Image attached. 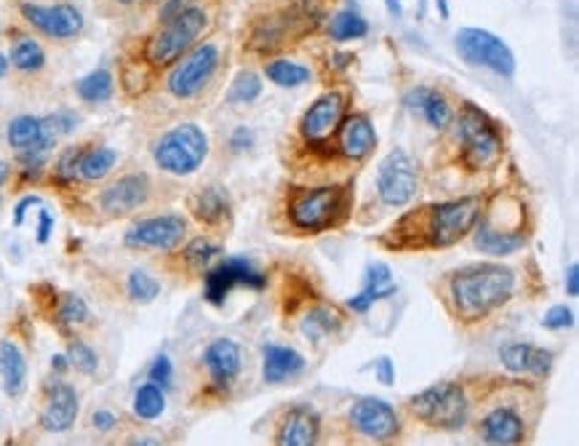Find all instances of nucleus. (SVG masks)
<instances>
[{"label":"nucleus","mask_w":579,"mask_h":446,"mask_svg":"<svg viewBox=\"0 0 579 446\" xmlns=\"http://www.w3.org/2000/svg\"><path fill=\"white\" fill-rule=\"evenodd\" d=\"M486 201L480 195H464L446 203H427L424 209H416L406 214L401 222L414 225L411 227H395L393 230V251L406 249H448L459 243L478 222Z\"/></svg>","instance_id":"nucleus-1"},{"label":"nucleus","mask_w":579,"mask_h":446,"mask_svg":"<svg viewBox=\"0 0 579 446\" xmlns=\"http://www.w3.org/2000/svg\"><path fill=\"white\" fill-rule=\"evenodd\" d=\"M515 294V270L504 265H472L454 270L446 278L451 313L464 321H480L504 307Z\"/></svg>","instance_id":"nucleus-2"},{"label":"nucleus","mask_w":579,"mask_h":446,"mask_svg":"<svg viewBox=\"0 0 579 446\" xmlns=\"http://www.w3.org/2000/svg\"><path fill=\"white\" fill-rule=\"evenodd\" d=\"M408 411L427 427L459 430L470 419V398L459 382H438L408 398Z\"/></svg>","instance_id":"nucleus-3"},{"label":"nucleus","mask_w":579,"mask_h":446,"mask_svg":"<svg viewBox=\"0 0 579 446\" xmlns=\"http://www.w3.org/2000/svg\"><path fill=\"white\" fill-rule=\"evenodd\" d=\"M347 214V187H297L289 198V219L297 230L321 233L339 225Z\"/></svg>","instance_id":"nucleus-4"},{"label":"nucleus","mask_w":579,"mask_h":446,"mask_svg":"<svg viewBox=\"0 0 579 446\" xmlns=\"http://www.w3.org/2000/svg\"><path fill=\"white\" fill-rule=\"evenodd\" d=\"M153 155H155L158 169L174 177H190L203 166L209 155V139L201 126L179 123L155 142Z\"/></svg>","instance_id":"nucleus-5"},{"label":"nucleus","mask_w":579,"mask_h":446,"mask_svg":"<svg viewBox=\"0 0 579 446\" xmlns=\"http://www.w3.org/2000/svg\"><path fill=\"white\" fill-rule=\"evenodd\" d=\"M206 25H209L206 9L190 6V9L182 12L177 20L161 25V30L147 41V49H145L147 62L155 65V68H163V65L177 62L179 57H185V54L195 46V41L203 36Z\"/></svg>","instance_id":"nucleus-6"},{"label":"nucleus","mask_w":579,"mask_h":446,"mask_svg":"<svg viewBox=\"0 0 579 446\" xmlns=\"http://www.w3.org/2000/svg\"><path fill=\"white\" fill-rule=\"evenodd\" d=\"M456 137L462 139V161L472 169L491 166L502 153V134L491 118L475 105H464L456 118Z\"/></svg>","instance_id":"nucleus-7"},{"label":"nucleus","mask_w":579,"mask_h":446,"mask_svg":"<svg viewBox=\"0 0 579 446\" xmlns=\"http://www.w3.org/2000/svg\"><path fill=\"white\" fill-rule=\"evenodd\" d=\"M219 46L217 44H203L193 52H187L185 57L177 60L174 70L166 78L169 92L177 100H193L198 97L214 78L217 68H219Z\"/></svg>","instance_id":"nucleus-8"},{"label":"nucleus","mask_w":579,"mask_h":446,"mask_svg":"<svg viewBox=\"0 0 579 446\" xmlns=\"http://www.w3.org/2000/svg\"><path fill=\"white\" fill-rule=\"evenodd\" d=\"M454 46L459 52V57L467 65H478V68H488L491 73L502 76V78H512L515 76V57L507 49V44H502L494 33L480 30V28H462L454 38Z\"/></svg>","instance_id":"nucleus-9"},{"label":"nucleus","mask_w":579,"mask_h":446,"mask_svg":"<svg viewBox=\"0 0 579 446\" xmlns=\"http://www.w3.org/2000/svg\"><path fill=\"white\" fill-rule=\"evenodd\" d=\"M419 193V169L414 163V158L395 147L387 153V158L379 163L377 171V195L385 206H406L414 201V195Z\"/></svg>","instance_id":"nucleus-10"},{"label":"nucleus","mask_w":579,"mask_h":446,"mask_svg":"<svg viewBox=\"0 0 579 446\" xmlns=\"http://www.w3.org/2000/svg\"><path fill=\"white\" fill-rule=\"evenodd\" d=\"M267 278L246 259H225L219 262L217 267H209L206 270V286H203V297L211 302V305H225L227 294L235 289V286H246V289H265Z\"/></svg>","instance_id":"nucleus-11"},{"label":"nucleus","mask_w":579,"mask_h":446,"mask_svg":"<svg viewBox=\"0 0 579 446\" xmlns=\"http://www.w3.org/2000/svg\"><path fill=\"white\" fill-rule=\"evenodd\" d=\"M25 22H30L41 36L52 41H70L83 33V14L75 6L67 4H54V6H41V4H22L20 6Z\"/></svg>","instance_id":"nucleus-12"},{"label":"nucleus","mask_w":579,"mask_h":446,"mask_svg":"<svg viewBox=\"0 0 579 446\" xmlns=\"http://www.w3.org/2000/svg\"><path fill=\"white\" fill-rule=\"evenodd\" d=\"M187 233V222L177 214H161L150 219H139L129 233L123 235L129 249H177Z\"/></svg>","instance_id":"nucleus-13"},{"label":"nucleus","mask_w":579,"mask_h":446,"mask_svg":"<svg viewBox=\"0 0 579 446\" xmlns=\"http://www.w3.org/2000/svg\"><path fill=\"white\" fill-rule=\"evenodd\" d=\"M350 425L374 441H390L401 435V417L398 411L382 398H361L350 406Z\"/></svg>","instance_id":"nucleus-14"},{"label":"nucleus","mask_w":579,"mask_h":446,"mask_svg":"<svg viewBox=\"0 0 579 446\" xmlns=\"http://www.w3.org/2000/svg\"><path fill=\"white\" fill-rule=\"evenodd\" d=\"M345 94L342 92H326L321 94L302 115L299 121V134L307 142H323L331 131H337V126L345 118Z\"/></svg>","instance_id":"nucleus-15"},{"label":"nucleus","mask_w":579,"mask_h":446,"mask_svg":"<svg viewBox=\"0 0 579 446\" xmlns=\"http://www.w3.org/2000/svg\"><path fill=\"white\" fill-rule=\"evenodd\" d=\"M150 201V179L145 174H126L99 195V206L107 217H126Z\"/></svg>","instance_id":"nucleus-16"},{"label":"nucleus","mask_w":579,"mask_h":446,"mask_svg":"<svg viewBox=\"0 0 579 446\" xmlns=\"http://www.w3.org/2000/svg\"><path fill=\"white\" fill-rule=\"evenodd\" d=\"M57 129L46 118L20 115L9 123V145L20 153H49L57 145Z\"/></svg>","instance_id":"nucleus-17"},{"label":"nucleus","mask_w":579,"mask_h":446,"mask_svg":"<svg viewBox=\"0 0 579 446\" xmlns=\"http://www.w3.org/2000/svg\"><path fill=\"white\" fill-rule=\"evenodd\" d=\"M478 435L483 443H491V446H515L526 441V422L515 409L496 406L480 419Z\"/></svg>","instance_id":"nucleus-18"},{"label":"nucleus","mask_w":579,"mask_h":446,"mask_svg":"<svg viewBox=\"0 0 579 446\" xmlns=\"http://www.w3.org/2000/svg\"><path fill=\"white\" fill-rule=\"evenodd\" d=\"M203 363L214 379L217 387H230L243 366V350L235 339H214L206 350H203Z\"/></svg>","instance_id":"nucleus-19"},{"label":"nucleus","mask_w":579,"mask_h":446,"mask_svg":"<svg viewBox=\"0 0 579 446\" xmlns=\"http://www.w3.org/2000/svg\"><path fill=\"white\" fill-rule=\"evenodd\" d=\"M78 409H81V401H78L75 387L67 382H54L49 387V403L41 414L44 430H49V433L70 430L78 419Z\"/></svg>","instance_id":"nucleus-20"},{"label":"nucleus","mask_w":579,"mask_h":446,"mask_svg":"<svg viewBox=\"0 0 579 446\" xmlns=\"http://www.w3.org/2000/svg\"><path fill=\"white\" fill-rule=\"evenodd\" d=\"M499 361L510 374H528L534 379H544L552 369V353L526 342L504 345L499 350Z\"/></svg>","instance_id":"nucleus-21"},{"label":"nucleus","mask_w":579,"mask_h":446,"mask_svg":"<svg viewBox=\"0 0 579 446\" xmlns=\"http://www.w3.org/2000/svg\"><path fill=\"white\" fill-rule=\"evenodd\" d=\"M321 435V417L310 406H294L281 419L275 443L281 446H313Z\"/></svg>","instance_id":"nucleus-22"},{"label":"nucleus","mask_w":579,"mask_h":446,"mask_svg":"<svg viewBox=\"0 0 579 446\" xmlns=\"http://www.w3.org/2000/svg\"><path fill=\"white\" fill-rule=\"evenodd\" d=\"M337 129H339V150L350 161H363L377 147V131L366 115H347Z\"/></svg>","instance_id":"nucleus-23"},{"label":"nucleus","mask_w":579,"mask_h":446,"mask_svg":"<svg viewBox=\"0 0 579 446\" xmlns=\"http://www.w3.org/2000/svg\"><path fill=\"white\" fill-rule=\"evenodd\" d=\"M305 371V358L283 345H267L262 355V377L267 385H281Z\"/></svg>","instance_id":"nucleus-24"},{"label":"nucleus","mask_w":579,"mask_h":446,"mask_svg":"<svg viewBox=\"0 0 579 446\" xmlns=\"http://www.w3.org/2000/svg\"><path fill=\"white\" fill-rule=\"evenodd\" d=\"M193 214L203 222V225H222L230 214V198L222 187H203L195 198H193Z\"/></svg>","instance_id":"nucleus-25"},{"label":"nucleus","mask_w":579,"mask_h":446,"mask_svg":"<svg viewBox=\"0 0 579 446\" xmlns=\"http://www.w3.org/2000/svg\"><path fill=\"white\" fill-rule=\"evenodd\" d=\"M0 369H4V385L12 398H17L28 385V361L14 342L0 345Z\"/></svg>","instance_id":"nucleus-26"},{"label":"nucleus","mask_w":579,"mask_h":446,"mask_svg":"<svg viewBox=\"0 0 579 446\" xmlns=\"http://www.w3.org/2000/svg\"><path fill=\"white\" fill-rule=\"evenodd\" d=\"M118 163V153L110 150V147H94V150H86L81 155V163H78V177L86 179V182H97V179H105Z\"/></svg>","instance_id":"nucleus-27"},{"label":"nucleus","mask_w":579,"mask_h":446,"mask_svg":"<svg viewBox=\"0 0 579 446\" xmlns=\"http://www.w3.org/2000/svg\"><path fill=\"white\" fill-rule=\"evenodd\" d=\"M9 57H12V65H14L17 70H22V73H38V70H44V65H46V52H44V46H41L36 38H30V36H20V38L14 41Z\"/></svg>","instance_id":"nucleus-28"},{"label":"nucleus","mask_w":579,"mask_h":446,"mask_svg":"<svg viewBox=\"0 0 579 446\" xmlns=\"http://www.w3.org/2000/svg\"><path fill=\"white\" fill-rule=\"evenodd\" d=\"M113 89H115V81H113V73L110 70H94L89 76H83L78 84H75V92L81 100L91 102V105H99V102H107L113 97Z\"/></svg>","instance_id":"nucleus-29"},{"label":"nucleus","mask_w":579,"mask_h":446,"mask_svg":"<svg viewBox=\"0 0 579 446\" xmlns=\"http://www.w3.org/2000/svg\"><path fill=\"white\" fill-rule=\"evenodd\" d=\"M265 76H267V81H273L275 86H283V89H297V86H305L310 81V70L305 65L291 62V60H275V62L265 65Z\"/></svg>","instance_id":"nucleus-30"},{"label":"nucleus","mask_w":579,"mask_h":446,"mask_svg":"<svg viewBox=\"0 0 579 446\" xmlns=\"http://www.w3.org/2000/svg\"><path fill=\"white\" fill-rule=\"evenodd\" d=\"M329 36L334 41H339V44L358 41V38L369 36V22L361 14H355V12H339L329 22Z\"/></svg>","instance_id":"nucleus-31"},{"label":"nucleus","mask_w":579,"mask_h":446,"mask_svg":"<svg viewBox=\"0 0 579 446\" xmlns=\"http://www.w3.org/2000/svg\"><path fill=\"white\" fill-rule=\"evenodd\" d=\"M134 411L137 417L142 419H155L166 411V395H163V387L155 385V382H147L137 390L134 395Z\"/></svg>","instance_id":"nucleus-32"},{"label":"nucleus","mask_w":579,"mask_h":446,"mask_svg":"<svg viewBox=\"0 0 579 446\" xmlns=\"http://www.w3.org/2000/svg\"><path fill=\"white\" fill-rule=\"evenodd\" d=\"M126 289H129V297L139 305H150L153 299H158L161 294V283L158 278H153L147 270L137 267L129 273V281H126Z\"/></svg>","instance_id":"nucleus-33"},{"label":"nucleus","mask_w":579,"mask_h":446,"mask_svg":"<svg viewBox=\"0 0 579 446\" xmlns=\"http://www.w3.org/2000/svg\"><path fill=\"white\" fill-rule=\"evenodd\" d=\"M219 254H222V246H219V243H214V241H209V238H195V241H190L187 249H185V262H187V267H193V270H209L211 262H214Z\"/></svg>","instance_id":"nucleus-34"},{"label":"nucleus","mask_w":579,"mask_h":446,"mask_svg":"<svg viewBox=\"0 0 579 446\" xmlns=\"http://www.w3.org/2000/svg\"><path fill=\"white\" fill-rule=\"evenodd\" d=\"M419 110L424 113L427 123H430L432 129H438V131H443V129L451 123V108H448V102H446V97H443L440 92H432V89H427V94H424V102H422V108H419Z\"/></svg>","instance_id":"nucleus-35"},{"label":"nucleus","mask_w":579,"mask_h":446,"mask_svg":"<svg viewBox=\"0 0 579 446\" xmlns=\"http://www.w3.org/2000/svg\"><path fill=\"white\" fill-rule=\"evenodd\" d=\"M342 326V321H339V315L334 313V310H310L307 313V318H305V334L313 339V342H318L321 337H329V334H334L337 329Z\"/></svg>","instance_id":"nucleus-36"},{"label":"nucleus","mask_w":579,"mask_h":446,"mask_svg":"<svg viewBox=\"0 0 579 446\" xmlns=\"http://www.w3.org/2000/svg\"><path fill=\"white\" fill-rule=\"evenodd\" d=\"M262 94V78L257 73H238L227 92V102L241 105V102H254Z\"/></svg>","instance_id":"nucleus-37"},{"label":"nucleus","mask_w":579,"mask_h":446,"mask_svg":"<svg viewBox=\"0 0 579 446\" xmlns=\"http://www.w3.org/2000/svg\"><path fill=\"white\" fill-rule=\"evenodd\" d=\"M67 361H70V366H75V369L83 371V374H94L97 366H99L97 353H94L86 342H70V347H67Z\"/></svg>","instance_id":"nucleus-38"},{"label":"nucleus","mask_w":579,"mask_h":446,"mask_svg":"<svg viewBox=\"0 0 579 446\" xmlns=\"http://www.w3.org/2000/svg\"><path fill=\"white\" fill-rule=\"evenodd\" d=\"M59 318L65 323H83L89 318V305L78 297V294H67L62 299V307H59Z\"/></svg>","instance_id":"nucleus-39"},{"label":"nucleus","mask_w":579,"mask_h":446,"mask_svg":"<svg viewBox=\"0 0 579 446\" xmlns=\"http://www.w3.org/2000/svg\"><path fill=\"white\" fill-rule=\"evenodd\" d=\"M81 155H83L81 147H70V150L62 153V158H59V163H57V179H59V182H73V179L78 177Z\"/></svg>","instance_id":"nucleus-40"},{"label":"nucleus","mask_w":579,"mask_h":446,"mask_svg":"<svg viewBox=\"0 0 579 446\" xmlns=\"http://www.w3.org/2000/svg\"><path fill=\"white\" fill-rule=\"evenodd\" d=\"M542 326L544 329H568V326H574V313H571V307H566V305H555V307H550L547 313H544V318H542Z\"/></svg>","instance_id":"nucleus-41"},{"label":"nucleus","mask_w":579,"mask_h":446,"mask_svg":"<svg viewBox=\"0 0 579 446\" xmlns=\"http://www.w3.org/2000/svg\"><path fill=\"white\" fill-rule=\"evenodd\" d=\"M171 377H174L171 361H169L166 353H161V355L153 361V366H150V382H155V385H161V387H169V385H171Z\"/></svg>","instance_id":"nucleus-42"},{"label":"nucleus","mask_w":579,"mask_h":446,"mask_svg":"<svg viewBox=\"0 0 579 446\" xmlns=\"http://www.w3.org/2000/svg\"><path fill=\"white\" fill-rule=\"evenodd\" d=\"M190 6H195L193 0H166V4L161 6V14H158V22L161 25H166V22H171V20H177L182 12H187Z\"/></svg>","instance_id":"nucleus-43"},{"label":"nucleus","mask_w":579,"mask_h":446,"mask_svg":"<svg viewBox=\"0 0 579 446\" xmlns=\"http://www.w3.org/2000/svg\"><path fill=\"white\" fill-rule=\"evenodd\" d=\"M385 283H390V267L387 265H371L369 273H366V286L379 289Z\"/></svg>","instance_id":"nucleus-44"},{"label":"nucleus","mask_w":579,"mask_h":446,"mask_svg":"<svg viewBox=\"0 0 579 446\" xmlns=\"http://www.w3.org/2000/svg\"><path fill=\"white\" fill-rule=\"evenodd\" d=\"M377 374H379V382H382V385H393V382H395V366H393V361H390L387 355H382V358L377 361Z\"/></svg>","instance_id":"nucleus-45"},{"label":"nucleus","mask_w":579,"mask_h":446,"mask_svg":"<svg viewBox=\"0 0 579 446\" xmlns=\"http://www.w3.org/2000/svg\"><path fill=\"white\" fill-rule=\"evenodd\" d=\"M115 425H118V417H115L113 411L102 409V411H97V414H94V427H97V430L107 433V430H113Z\"/></svg>","instance_id":"nucleus-46"},{"label":"nucleus","mask_w":579,"mask_h":446,"mask_svg":"<svg viewBox=\"0 0 579 446\" xmlns=\"http://www.w3.org/2000/svg\"><path fill=\"white\" fill-rule=\"evenodd\" d=\"M233 150L235 153H241V150H249L251 147V142H254V134L249 131V129H235V134H233Z\"/></svg>","instance_id":"nucleus-47"},{"label":"nucleus","mask_w":579,"mask_h":446,"mask_svg":"<svg viewBox=\"0 0 579 446\" xmlns=\"http://www.w3.org/2000/svg\"><path fill=\"white\" fill-rule=\"evenodd\" d=\"M38 243H49L52 238V227H54V219L49 214V209H41V222H38Z\"/></svg>","instance_id":"nucleus-48"},{"label":"nucleus","mask_w":579,"mask_h":446,"mask_svg":"<svg viewBox=\"0 0 579 446\" xmlns=\"http://www.w3.org/2000/svg\"><path fill=\"white\" fill-rule=\"evenodd\" d=\"M566 294L568 297L579 294V267H576V262L568 265V270H566Z\"/></svg>","instance_id":"nucleus-49"},{"label":"nucleus","mask_w":579,"mask_h":446,"mask_svg":"<svg viewBox=\"0 0 579 446\" xmlns=\"http://www.w3.org/2000/svg\"><path fill=\"white\" fill-rule=\"evenodd\" d=\"M36 203H41V198H38V195H28V198H22V201L17 203V211H14V225H22V222H25V214H28V209H30V206H36Z\"/></svg>","instance_id":"nucleus-50"},{"label":"nucleus","mask_w":579,"mask_h":446,"mask_svg":"<svg viewBox=\"0 0 579 446\" xmlns=\"http://www.w3.org/2000/svg\"><path fill=\"white\" fill-rule=\"evenodd\" d=\"M52 366H54V371L65 374L67 366H70V361H67V355H54V358H52Z\"/></svg>","instance_id":"nucleus-51"},{"label":"nucleus","mask_w":579,"mask_h":446,"mask_svg":"<svg viewBox=\"0 0 579 446\" xmlns=\"http://www.w3.org/2000/svg\"><path fill=\"white\" fill-rule=\"evenodd\" d=\"M385 6H387V12H390L393 17H401V14H403V9H401L398 0H385Z\"/></svg>","instance_id":"nucleus-52"},{"label":"nucleus","mask_w":579,"mask_h":446,"mask_svg":"<svg viewBox=\"0 0 579 446\" xmlns=\"http://www.w3.org/2000/svg\"><path fill=\"white\" fill-rule=\"evenodd\" d=\"M438 4V12H440V17L443 20H448V0H435Z\"/></svg>","instance_id":"nucleus-53"},{"label":"nucleus","mask_w":579,"mask_h":446,"mask_svg":"<svg viewBox=\"0 0 579 446\" xmlns=\"http://www.w3.org/2000/svg\"><path fill=\"white\" fill-rule=\"evenodd\" d=\"M6 70H9V57H4V54H0V78L6 76Z\"/></svg>","instance_id":"nucleus-54"},{"label":"nucleus","mask_w":579,"mask_h":446,"mask_svg":"<svg viewBox=\"0 0 579 446\" xmlns=\"http://www.w3.org/2000/svg\"><path fill=\"white\" fill-rule=\"evenodd\" d=\"M6 177H9V166H6V163H0V185L6 182Z\"/></svg>","instance_id":"nucleus-55"},{"label":"nucleus","mask_w":579,"mask_h":446,"mask_svg":"<svg viewBox=\"0 0 579 446\" xmlns=\"http://www.w3.org/2000/svg\"><path fill=\"white\" fill-rule=\"evenodd\" d=\"M123 6H137V4H142V0H121Z\"/></svg>","instance_id":"nucleus-56"},{"label":"nucleus","mask_w":579,"mask_h":446,"mask_svg":"<svg viewBox=\"0 0 579 446\" xmlns=\"http://www.w3.org/2000/svg\"><path fill=\"white\" fill-rule=\"evenodd\" d=\"M419 4H422V6H419V17H424V0H419Z\"/></svg>","instance_id":"nucleus-57"}]
</instances>
